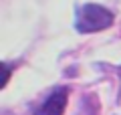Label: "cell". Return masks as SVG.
<instances>
[{"mask_svg":"<svg viewBox=\"0 0 121 115\" xmlns=\"http://www.w3.org/2000/svg\"><path fill=\"white\" fill-rule=\"evenodd\" d=\"M113 24V12L101 4H85L79 8L75 28L81 34H91L105 30Z\"/></svg>","mask_w":121,"mask_h":115,"instance_id":"obj_1","label":"cell"},{"mask_svg":"<svg viewBox=\"0 0 121 115\" xmlns=\"http://www.w3.org/2000/svg\"><path fill=\"white\" fill-rule=\"evenodd\" d=\"M69 101V89L67 87H59L47 97V101L35 111V115H63Z\"/></svg>","mask_w":121,"mask_h":115,"instance_id":"obj_2","label":"cell"},{"mask_svg":"<svg viewBox=\"0 0 121 115\" xmlns=\"http://www.w3.org/2000/svg\"><path fill=\"white\" fill-rule=\"evenodd\" d=\"M8 79H10V69L4 65V81H2V87H6V83H8Z\"/></svg>","mask_w":121,"mask_h":115,"instance_id":"obj_3","label":"cell"}]
</instances>
